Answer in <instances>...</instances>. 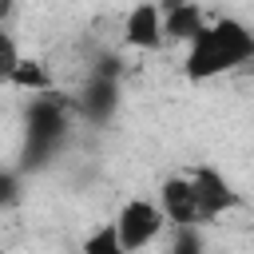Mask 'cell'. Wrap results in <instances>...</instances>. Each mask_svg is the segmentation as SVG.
Wrapping results in <instances>:
<instances>
[{"label": "cell", "mask_w": 254, "mask_h": 254, "mask_svg": "<svg viewBox=\"0 0 254 254\" xmlns=\"http://www.w3.org/2000/svg\"><path fill=\"white\" fill-rule=\"evenodd\" d=\"M4 83H8V87H16V91H28V95L56 91V75H52V67H48L44 60H36V56H20Z\"/></svg>", "instance_id": "cell-9"}, {"label": "cell", "mask_w": 254, "mask_h": 254, "mask_svg": "<svg viewBox=\"0 0 254 254\" xmlns=\"http://www.w3.org/2000/svg\"><path fill=\"white\" fill-rule=\"evenodd\" d=\"M64 139H67V103L56 91L32 95V103L24 111V159H28V167L52 159Z\"/></svg>", "instance_id": "cell-2"}, {"label": "cell", "mask_w": 254, "mask_h": 254, "mask_svg": "<svg viewBox=\"0 0 254 254\" xmlns=\"http://www.w3.org/2000/svg\"><path fill=\"white\" fill-rule=\"evenodd\" d=\"M20 175L12 171V167H0V210H8V206H16L20 202Z\"/></svg>", "instance_id": "cell-13"}, {"label": "cell", "mask_w": 254, "mask_h": 254, "mask_svg": "<svg viewBox=\"0 0 254 254\" xmlns=\"http://www.w3.org/2000/svg\"><path fill=\"white\" fill-rule=\"evenodd\" d=\"M167 230H171L167 254H206V238H202V226H167Z\"/></svg>", "instance_id": "cell-10"}, {"label": "cell", "mask_w": 254, "mask_h": 254, "mask_svg": "<svg viewBox=\"0 0 254 254\" xmlns=\"http://www.w3.org/2000/svg\"><path fill=\"white\" fill-rule=\"evenodd\" d=\"M183 79L190 83H210L218 75H230L254 60V32L238 16H214L202 20V28L183 44Z\"/></svg>", "instance_id": "cell-1"}, {"label": "cell", "mask_w": 254, "mask_h": 254, "mask_svg": "<svg viewBox=\"0 0 254 254\" xmlns=\"http://www.w3.org/2000/svg\"><path fill=\"white\" fill-rule=\"evenodd\" d=\"M111 67H95L91 71V79H87V87L79 91V111H83V119H91V123H107L115 111H119V67H115V60H107Z\"/></svg>", "instance_id": "cell-5"}, {"label": "cell", "mask_w": 254, "mask_h": 254, "mask_svg": "<svg viewBox=\"0 0 254 254\" xmlns=\"http://www.w3.org/2000/svg\"><path fill=\"white\" fill-rule=\"evenodd\" d=\"M12 8H16V0H0V24H8V16H12Z\"/></svg>", "instance_id": "cell-14"}, {"label": "cell", "mask_w": 254, "mask_h": 254, "mask_svg": "<svg viewBox=\"0 0 254 254\" xmlns=\"http://www.w3.org/2000/svg\"><path fill=\"white\" fill-rule=\"evenodd\" d=\"M187 179H190V190H194L198 226H210L214 218H222V214H230V210L242 206V194L230 187V179H226L218 167H210V163H194V167L187 171Z\"/></svg>", "instance_id": "cell-3"}, {"label": "cell", "mask_w": 254, "mask_h": 254, "mask_svg": "<svg viewBox=\"0 0 254 254\" xmlns=\"http://www.w3.org/2000/svg\"><path fill=\"white\" fill-rule=\"evenodd\" d=\"M202 20H206V12H202L198 0H179V4L163 8V40L187 44V40L202 28Z\"/></svg>", "instance_id": "cell-8"}, {"label": "cell", "mask_w": 254, "mask_h": 254, "mask_svg": "<svg viewBox=\"0 0 254 254\" xmlns=\"http://www.w3.org/2000/svg\"><path fill=\"white\" fill-rule=\"evenodd\" d=\"M24 52H20V44H16V36L8 32V24H0V83L8 79V71L16 67V60H20Z\"/></svg>", "instance_id": "cell-12"}, {"label": "cell", "mask_w": 254, "mask_h": 254, "mask_svg": "<svg viewBox=\"0 0 254 254\" xmlns=\"http://www.w3.org/2000/svg\"><path fill=\"white\" fill-rule=\"evenodd\" d=\"M79 254H123V246H119V238H115L111 218H107V222H99L95 230H87V238H83Z\"/></svg>", "instance_id": "cell-11"}, {"label": "cell", "mask_w": 254, "mask_h": 254, "mask_svg": "<svg viewBox=\"0 0 254 254\" xmlns=\"http://www.w3.org/2000/svg\"><path fill=\"white\" fill-rule=\"evenodd\" d=\"M159 214L167 226H198V206H194V190L187 171H175L159 183Z\"/></svg>", "instance_id": "cell-6"}, {"label": "cell", "mask_w": 254, "mask_h": 254, "mask_svg": "<svg viewBox=\"0 0 254 254\" xmlns=\"http://www.w3.org/2000/svg\"><path fill=\"white\" fill-rule=\"evenodd\" d=\"M111 226H115V238H119L123 254H139V250H147V246L167 230V222H163L159 206H155L151 198H143V194L127 198V202L115 210Z\"/></svg>", "instance_id": "cell-4"}, {"label": "cell", "mask_w": 254, "mask_h": 254, "mask_svg": "<svg viewBox=\"0 0 254 254\" xmlns=\"http://www.w3.org/2000/svg\"><path fill=\"white\" fill-rule=\"evenodd\" d=\"M123 44L135 52H155L163 48V12L155 0H135L131 12L123 16Z\"/></svg>", "instance_id": "cell-7"}]
</instances>
